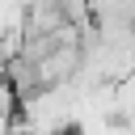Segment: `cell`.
Wrapping results in <instances>:
<instances>
[{"mask_svg": "<svg viewBox=\"0 0 135 135\" xmlns=\"http://www.w3.org/2000/svg\"><path fill=\"white\" fill-rule=\"evenodd\" d=\"M114 118L118 122H135V72L114 80Z\"/></svg>", "mask_w": 135, "mask_h": 135, "instance_id": "6da1fadb", "label": "cell"}, {"mask_svg": "<svg viewBox=\"0 0 135 135\" xmlns=\"http://www.w3.org/2000/svg\"><path fill=\"white\" fill-rule=\"evenodd\" d=\"M21 135H25V131H21ZM30 135H38V131H30Z\"/></svg>", "mask_w": 135, "mask_h": 135, "instance_id": "7a4b0ae2", "label": "cell"}]
</instances>
